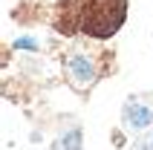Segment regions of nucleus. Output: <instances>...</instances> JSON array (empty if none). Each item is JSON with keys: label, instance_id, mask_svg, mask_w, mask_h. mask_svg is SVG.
<instances>
[{"label": "nucleus", "instance_id": "obj_3", "mask_svg": "<svg viewBox=\"0 0 153 150\" xmlns=\"http://www.w3.org/2000/svg\"><path fill=\"white\" fill-rule=\"evenodd\" d=\"M52 150H81V130L78 127H69L52 142Z\"/></svg>", "mask_w": 153, "mask_h": 150}, {"label": "nucleus", "instance_id": "obj_1", "mask_svg": "<svg viewBox=\"0 0 153 150\" xmlns=\"http://www.w3.org/2000/svg\"><path fill=\"white\" fill-rule=\"evenodd\" d=\"M64 75L75 92H90L104 75V52L93 43H72L64 52Z\"/></svg>", "mask_w": 153, "mask_h": 150}, {"label": "nucleus", "instance_id": "obj_4", "mask_svg": "<svg viewBox=\"0 0 153 150\" xmlns=\"http://www.w3.org/2000/svg\"><path fill=\"white\" fill-rule=\"evenodd\" d=\"M147 150H153V136H150V139H147Z\"/></svg>", "mask_w": 153, "mask_h": 150}, {"label": "nucleus", "instance_id": "obj_2", "mask_svg": "<svg viewBox=\"0 0 153 150\" xmlns=\"http://www.w3.org/2000/svg\"><path fill=\"white\" fill-rule=\"evenodd\" d=\"M121 116H124V124H127V127H133V130H145V127L153 121V107H147V104H142V101H127Z\"/></svg>", "mask_w": 153, "mask_h": 150}]
</instances>
